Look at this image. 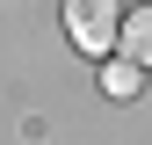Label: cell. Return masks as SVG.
<instances>
[{
	"mask_svg": "<svg viewBox=\"0 0 152 145\" xmlns=\"http://www.w3.org/2000/svg\"><path fill=\"white\" fill-rule=\"evenodd\" d=\"M65 36L87 51V58L116 51L123 44V0H65Z\"/></svg>",
	"mask_w": 152,
	"mask_h": 145,
	"instance_id": "cell-1",
	"label": "cell"
},
{
	"mask_svg": "<svg viewBox=\"0 0 152 145\" xmlns=\"http://www.w3.org/2000/svg\"><path fill=\"white\" fill-rule=\"evenodd\" d=\"M123 58L152 65V7H130L123 15Z\"/></svg>",
	"mask_w": 152,
	"mask_h": 145,
	"instance_id": "cell-2",
	"label": "cell"
},
{
	"mask_svg": "<svg viewBox=\"0 0 152 145\" xmlns=\"http://www.w3.org/2000/svg\"><path fill=\"white\" fill-rule=\"evenodd\" d=\"M138 72H145L138 58H123V65H109V72H102V87H109L116 102H130V94H138Z\"/></svg>",
	"mask_w": 152,
	"mask_h": 145,
	"instance_id": "cell-3",
	"label": "cell"
}]
</instances>
